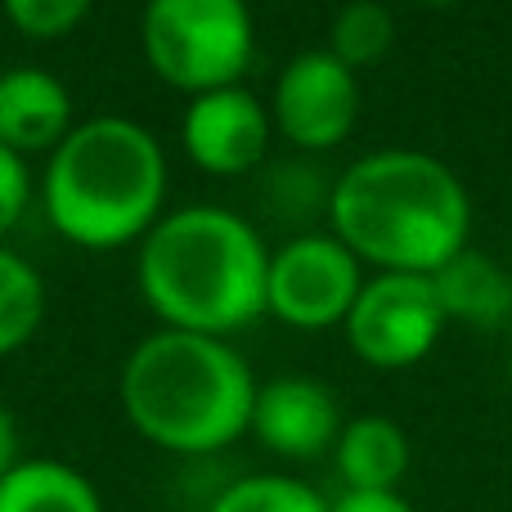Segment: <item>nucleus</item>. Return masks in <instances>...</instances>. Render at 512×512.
I'll use <instances>...</instances> for the list:
<instances>
[{
    "label": "nucleus",
    "instance_id": "nucleus-14",
    "mask_svg": "<svg viewBox=\"0 0 512 512\" xmlns=\"http://www.w3.org/2000/svg\"><path fill=\"white\" fill-rule=\"evenodd\" d=\"M0 512H104V499L72 463L18 459L0 481Z\"/></svg>",
    "mask_w": 512,
    "mask_h": 512
},
{
    "label": "nucleus",
    "instance_id": "nucleus-22",
    "mask_svg": "<svg viewBox=\"0 0 512 512\" xmlns=\"http://www.w3.org/2000/svg\"><path fill=\"white\" fill-rule=\"evenodd\" d=\"M423 5H459V0H423Z\"/></svg>",
    "mask_w": 512,
    "mask_h": 512
},
{
    "label": "nucleus",
    "instance_id": "nucleus-19",
    "mask_svg": "<svg viewBox=\"0 0 512 512\" xmlns=\"http://www.w3.org/2000/svg\"><path fill=\"white\" fill-rule=\"evenodd\" d=\"M27 203H32V171H27V158L0 144V239L23 221Z\"/></svg>",
    "mask_w": 512,
    "mask_h": 512
},
{
    "label": "nucleus",
    "instance_id": "nucleus-17",
    "mask_svg": "<svg viewBox=\"0 0 512 512\" xmlns=\"http://www.w3.org/2000/svg\"><path fill=\"white\" fill-rule=\"evenodd\" d=\"M207 512H328V499L310 481L283 477V472H252V477L230 481Z\"/></svg>",
    "mask_w": 512,
    "mask_h": 512
},
{
    "label": "nucleus",
    "instance_id": "nucleus-7",
    "mask_svg": "<svg viewBox=\"0 0 512 512\" xmlns=\"http://www.w3.org/2000/svg\"><path fill=\"white\" fill-rule=\"evenodd\" d=\"M445 328L450 324L436 301L432 274L378 270L364 279L342 333L355 360L373 369H414L436 351Z\"/></svg>",
    "mask_w": 512,
    "mask_h": 512
},
{
    "label": "nucleus",
    "instance_id": "nucleus-11",
    "mask_svg": "<svg viewBox=\"0 0 512 512\" xmlns=\"http://www.w3.org/2000/svg\"><path fill=\"white\" fill-rule=\"evenodd\" d=\"M77 126L72 90L45 68L0 72V144L14 153H54Z\"/></svg>",
    "mask_w": 512,
    "mask_h": 512
},
{
    "label": "nucleus",
    "instance_id": "nucleus-4",
    "mask_svg": "<svg viewBox=\"0 0 512 512\" xmlns=\"http://www.w3.org/2000/svg\"><path fill=\"white\" fill-rule=\"evenodd\" d=\"M167 153L135 117H86L50 153L41 207L54 234L86 252L140 243L162 221Z\"/></svg>",
    "mask_w": 512,
    "mask_h": 512
},
{
    "label": "nucleus",
    "instance_id": "nucleus-21",
    "mask_svg": "<svg viewBox=\"0 0 512 512\" xmlns=\"http://www.w3.org/2000/svg\"><path fill=\"white\" fill-rule=\"evenodd\" d=\"M18 463V427L9 418V409L0 405V481L9 477V468Z\"/></svg>",
    "mask_w": 512,
    "mask_h": 512
},
{
    "label": "nucleus",
    "instance_id": "nucleus-13",
    "mask_svg": "<svg viewBox=\"0 0 512 512\" xmlns=\"http://www.w3.org/2000/svg\"><path fill=\"white\" fill-rule=\"evenodd\" d=\"M333 463L346 490H400L409 472V436L387 414L346 418L333 445Z\"/></svg>",
    "mask_w": 512,
    "mask_h": 512
},
{
    "label": "nucleus",
    "instance_id": "nucleus-23",
    "mask_svg": "<svg viewBox=\"0 0 512 512\" xmlns=\"http://www.w3.org/2000/svg\"><path fill=\"white\" fill-rule=\"evenodd\" d=\"M508 387H512V346H508Z\"/></svg>",
    "mask_w": 512,
    "mask_h": 512
},
{
    "label": "nucleus",
    "instance_id": "nucleus-12",
    "mask_svg": "<svg viewBox=\"0 0 512 512\" xmlns=\"http://www.w3.org/2000/svg\"><path fill=\"white\" fill-rule=\"evenodd\" d=\"M436 301L445 310V324H468V328H499L512 315V279L495 256L477 252L468 243L459 256L432 274Z\"/></svg>",
    "mask_w": 512,
    "mask_h": 512
},
{
    "label": "nucleus",
    "instance_id": "nucleus-2",
    "mask_svg": "<svg viewBox=\"0 0 512 512\" xmlns=\"http://www.w3.org/2000/svg\"><path fill=\"white\" fill-rule=\"evenodd\" d=\"M270 248L248 216L216 203L162 212L140 239V297L162 328L230 337L265 315Z\"/></svg>",
    "mask_w": 512,
    "mask_h": 512
},
{
    "label": "nucleus",
    "instance_id": "nucleus-3",
    "mask_svg": "<svg viewBox=\"0 0 512 512\" xmlns=\"http://www.w3.org/2000/svg\"><path fill=\"white\" fill-rule=\"evenodd\" d=\"M256 373L225 337L158 328L122 364L126 423L167 454H221L252 427Z\"/></svg>",
    "mask_w": 512,
    "mask_h": 512
},
{
    "label": "nucleus",
    "instance_id": "nucleus-8",
    "mask_svg": "<svg viewBox=\"0 0 512 512\" xmlns=\"http://www.w3.org/2000/svg\"><path fill=\"white\" fill-rule=\"evenodd\" d=\"M364 108L360 72L346 68L328 45L301 50L283 63L270 95V122L292 149L324 153L351 140Z\"/></svg>",
    "mask_w": 512,
    "mask_h": 512
},
{
    "label": "nucleus",
    "instance_id": "nucleus-16",
    "mask_svg": "<svg viewBox=\"0 0 512 512\" xmlns=\"http://www.w3.org/2000/svg\"><path fill=\"white\" fill-rule=\"evenodd\" d=\"M391 45H396V18L382 0H346L328 27V50L355 72L382 63Z\"/></svg>",
    "mask_w": 512,
    "mask_h": 512
},
{
    "label": "nucleus",
    "instance_id": "nucleus-6",
    "mask_svg": "<svg viewBox=\"0 0 512 512\" xmlns=\"http://www.w3.org/2000/svg\"><path fill=\"white\" fill-rule=\"evenodd\" d=\"M360 256L337 234H297L270 252L265 270V315L301 333L342 328L364 288Z\"/></svg>",
    "mask_w": 512,
    "mask_h": 512
},
{
    "label": "nucleus",
    "instance_id": "nucleus-1",
    "mask_svg": "<svg viewBox=\"0 0 512 512\" xmlns=\"http://www.w3.org/2000/svg\"><path fill=\"white\" fill-rule=\"evenodd\" d=\"M328 234L373 274H436L472 243V194L432 153L378 149L328 185Z\"/></svg>",
    "mask_w": 512,
    "mask_h": 512
},
{
    "label": "nucleus",
    "instance_id": "nucleus-5",
    "mask_svg": "<svg viewBox=\"0 0 512 512\" xmlns=\"http://www.w3.org/2000/svg\"><path fill=\"white\" fill-rule=\"evenodd\" d=\"M140 45L149 68L189 99L239 86L256 54L248 0H144Z\"/></svg>",
    "mask_w": 512,
    "mask_h": 512
},
{
    "label": "nucleus",
    "instance_id": "nucleus-20",
    "mask_svg": "<svg viewBox=\"0 0 512 512\" xmlns=\"http://www.w3.org/2000/svg\"><path fill=\"white\" fill-rule=\"evenodd\" d=\"M328 512H418L400 490H342Z\"/></svg>",
    "mask_w": 512,
    "mask_h": 512
},
{
    "label": "nucleus",
    "instance_id": "nucleus-15",
    "mask_svg": "<svg viewBox=\"0 0 512 512\" xmlns=\"http://www.w3.org/2000/svg\"><path fill=\"white\" fill-rule=\"evenodd\" d=\"M45 324V283L36 265L0 248V360L23 351Z\"/></svg>",
    "mask_w": 512,
    "mask_h": 512
},
{
    "label": "nucleus",
    "instance_id": "nucleus-10",
    "mask_svg": "<svg viewBox=\"0 0 512 512\" xmlns=\"http://www.w3.org/2000/svg\"><path fill=\"white\" fill-rule=\"evenodd\" d=\"M342 423L346 418L337 409V396L324 382L306 378V373H283V378H270L256 387L248 432L279 459L310 463L333 454Z\"/></svg>",
    "mask_w": 512,
    "mask_h": 512
},
{
    "label": "nucleus",
    "instance_id": "nucleus-18",
    "mask_svg": "<svg viewBox=\"0 0 512 512\" xmlns=\"http://www.w3.org/2000/svg\"><path fill=\"white\" fill-rule=\"evenodd\" d=\"M0 5L27 41H59V36L77 32L95 0H0Z\"/></svg>",
    "mask_w": 512,
    "mask_h": 512
},
{
    "label": "nucleus",
    "instance_id": "nucleus-9",
    "mask_svg": "<svg viewBox=\"0 0 512 512\" xmlns=\"http://www.w3.org/2000/svg\"><path fill=\"white\" fill-rule=\"evenodd\" d=\"M270 108L248 86H221L194 95L180 117V140L198 171L207 176H248L270 149Z\"/></svg>",
    "mask_w": 512,
    "mask_h": 512
}]
</instances>
